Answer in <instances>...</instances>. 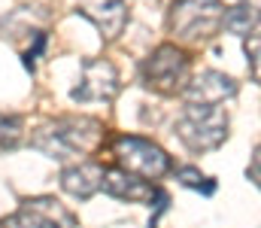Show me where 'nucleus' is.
<instances>
[{
  "mask_svg": "<svg viewBox=\"0 0 261 228\" xmlns=\"http://www.w3.org/2000/svg\"><path fill=\"white\" fill-rule=\"evenodd\" d=\"M100 122L94 119H58L55 125H46L34 134V146L46 152L49 158H73L79 152L91 149L94 140L100 137Z\"/></svg>",
  "mask_w": 261,
  "mask_h": 228,
  "instance_id": "nucleus-1",
  "label": "nucleus"
},
{
  "mask_svg": "<svg viewBox=\"0 0 261 228\" xmlns=\"http://www.w3.org/2000/svg\"><path fill=\"white\" fill-rule=\"evenodd\" d=\"M176 134L179 140L192 152H206L225 143L228 137V116L219 107H200V104H189L186 113L176 122Z\"/></svg>",
  "mask_w": 261,
  "mask_h": 228,
  "instance_id": "nucleus-2",
  "label": "nucleus"
},
{
  "mask_svg": "<svg viewBox=\"0 0 261 228\" xmlns=\"http://www.w3.org/2000/svg\"><path fill=\"white\" fill-rule=\"evenodd\" d=\"M113 152L122 164V170L130 176H143V180H158L167 173L170 167V158L167 152L143 137H119L113 143Z\"/></svg>",
  "mask_w": 261,
  "mask_h": 228,
  "instance_id": "nucleus-3",
  "label": "nucleus"
},
{
  "mask_svg": "<svg viewBox=\"0 0 261 228\" xmlns=\"http://www.w3.org/2000/svg\"><path fill=\"white\" fill-rule=\"evenodd\" d=\"M222 24V3L219 0H176L170 12V28L182 40H203Z\"/></svg>",
  "mask_w": 261,
  "mask_h": 228,
  "instance_id": "nucleus-4",
  "label": "nucleus"
},
{
  "mask_svg": "<svg viewBox=\"0 0 261 228\" xmlns=\"http://www.w3.org/2000/svg\"><path fill=\"white\" fill-rule=\"evenodd\" d=\"M186 76H189V58L176 46L155 49V55L143 64V82L155 91H164V94L182 88Z\"/></svg>",
  "mask_w": 261,
  "mask_h": 228,
  "instance_id": "nucleus-5",
  "label": "nucleus"
},
{
  "mask_svg": "<svg viewBox=\"0 0 261 228\" xmlns=\"http://www.w3.org/2000/svg\"><path fill=\"white\" fill-rule=\"evenodd\" d=\"M119 91V73L110 61H85L82 64V82L73 88V100L79 104H110Z\"/></svg>",
  "mask_w": 261,
  "mask_h": 228,
  "instance_id": "nucleus-6",
  "label": "nucleus"
},
{
  "mask_svg": "<svg viewBox=\"0 0 261 228\" xmlns=\"http://www.w3.org/2000/svg\"><path fill=\"white\" fill-rule=\"evenodd\" d=\"M3 228H73V216L52 198H34L12 213Z\"/></svg>",
  "mask_w": 261,
  "mask_h": 228,
  "instance_id": "nucleus-7",
  "label": "nucleus"
},
{
  "mask_svg": "<svg viewBox=\"0 0 261 228\" xmlns=\"http://www.w3.org/2000/svg\"><path fill=\"white\" fill-rule=\"evenodd\" d=\"M231 94H237V82L231 76L219 73V70H206L186 85V97L192 104H200V107H216Z\"/></svg>",
  "mask_w": 261,
  "mask_h": 228,
  "instance_id": "nucleus-8",
  "label": "nucleus"
},
{
  "mask_svg": "<svg viewBox=\"0 0 261 228\" xmlns=\"http://www.w3.org/2000/svg\"><path fill=\"white\" fill-rule=\"evenodd\" d=\"M79 12L88 15L107 40H116L128 21V3L125 0H79Z\"/></svg>",
  "mask_w": 261,
  "mask_h": 228,
  "instance_id": "nucleus-9",
  "label": "nucleus"
},
{
  "mask_svg": "<svg viewBox=\"0 0 261 228\" xmlns=\"http://www.w3.org/2000/svg\"><path fill=\"white\" fill-rule=\"evenodd\" d=\"M100 189L110 192L113 198H122V201H152V198L158 195L146 180L130 176V173H125L122 167H119V170H103Z\"/></svg>",
  "mask_w": 261,
  "mask_h": 228,
  "instance_id": "nucleus-10",
  "label": "nucleus"
},
{
  "mask_svg": "<svg viewBox=\"0 0 261 228\" xmlns=\"http://www.w3.org/2000/svg\"><path fill=\"white\" fill-rule=\"evenodd\" d=\"M100 180H103V167L94 164V161H85V164H73L61 173V186L64 192H70L73 198H91L97 189H100Z\"/></svg>",
  "mask_w": 261,
  "mask_h": 228,
  "instance_id": "nucleus-11",
  "label": "nucleus"
},
{
  "mask_svg": "<svg viewBox=\"0 0 261 228\" xmlns=\"http://www.w3.org/2000/svg\"><path fill=\"white\" fill-rule=\"evenodd\" d=\"M21 140V119L15 116H0V152L15 149Z\"/></svg>",
  "mask_w": 261,
  "mask_h": 228,
  "instance_id": "nucleus-12",
  "label": "nucleus"
},
{
  "mask_svg": "<svg viewBox=\"0 0 261 228\" xmlns=\"http://www.w3.org/2000/svg\"><path fill=\"white\" fill-rule=\"evenodd\" d=\"M255 21V15L246 9V6H237V9H231L228 15H222V24L228 28V31H234V34H249V24Z\"/></svg>",
  "mask_w": 261,
  "mask_h": 228,
  "instance_id": "nucleus-13",
  "label": "nucleus"
},
{
  "mask_svg": "<svg viewBox=\"0 0 261 228\" xmlns=\"http://www.w3.org/2000/svg\"><path fill=\"white\" fill-rule=\"evenodd\" d=\"M176 180L182 183V186H192V189H203V195H213L216 192V183H206V176L195 170V167H179L176 170Z\"/></svg>",
  "mask_w": 261,
  "mask_h": 228,
  "instance_id": "nucleus-14",
  "label": "nucleus"
}]
</instances>
